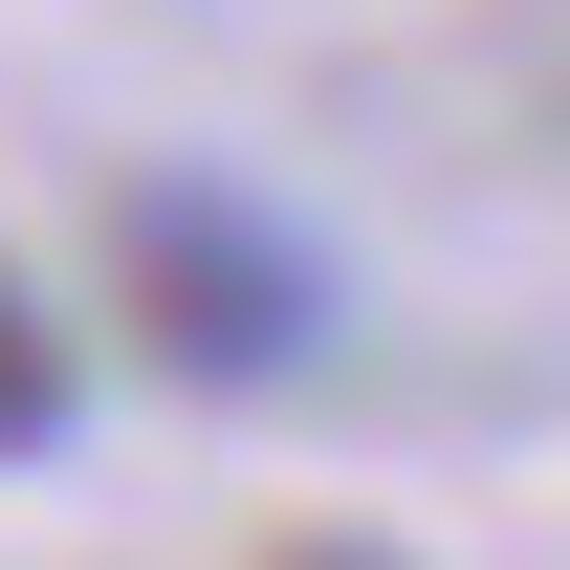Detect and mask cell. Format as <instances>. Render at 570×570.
<instances>
[{
  "instance_id": "cell-1",
  "label": "cell",
  "mask_w": 570,
  "mask_h": 570,
  "mask_svg": "<svg viewBox=\"0 0 570 570\" xmlns=\"http://www.w3.org/2000/svg\"><path fill=\"white\" fill-rule=\"evenodd\" d=\"M110 330H132L176 395H285V373H330L352 285H330V242L285 198H242V176H132V198H110Z\"/></svg>"
},
{
  "instance_id": "cell-2",
  "label": "cell",
  "mask_w": 570,
  "mask_h": 570,
  "mask_svg": "<svg viewBox=\"0 0 570 570\" xmlns=\"http://www.w3.org/2000/svg\"><path fill=\"white\" fill-rule=\"evenodd\" d=\"M67 439H88V352H67V307L0 264V483H22V461H67Z\"/></svg>"
},
{
  "instance_id": "cell-3",
  "label": "cell",
  "mask_w": 570,
  "mask_h": 570,
  "mask_svg": "<svg viewBox=\"0 0 570 570\" xmlns=\"http://www.w3.org/2000/svg\"><path fill=\"white\" fill-rule=\"evenodd\" d=\"M264 570H417V549H373V527H285Z\"/></svg>"
}]
</instances>
